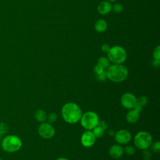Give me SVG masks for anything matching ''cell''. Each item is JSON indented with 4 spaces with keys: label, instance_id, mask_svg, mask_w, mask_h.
Instances as JSON below:
<instances>
[{
    "label": "cell",
    "instance_id": "1",
    "mask_svg": "<svg viewBox=\"0 0 160 160\" xmlns=\"http://www.w3.org/2000/svg\"><path fill=\"white\" fill-rule=\"evenodd\" d=\"M82 114L80 107L74 102H67L61 109L62 117L69 124H75L79 121Z\"/></svg>",
    "mask_w": 160,
    "mask_h": 160
},
{
    "label": "cell",
    "instance_id": "2",
    "mask_svg": "<svg viewBox=\"0 0 160 160\" xmlns=\"http://www.w3.org/2000/svg\"><path fill=\"white\" fill-rule=\"evenodd\" d=\"M107 79L114 82H121L126 80L128 76V70L122 64H113L106 71Z\"/></svg>",
    "mask_w": 160,
    "mask_h": 160
},
{
    "label": "cell",
    "instance_id": "3",
    "mask_svg": "<svg viewBox=\"0 0 160 160\" xmlns=\"http://www.w3.org/2000/svg\"><path fill=\"white\" fill-rule=\"evenodd\" d=\"M108 53V58L113 64H122L127 58L126 50L120 46H114L110 48Z\"/></svg>",
    "mask_w": 160,
    "mask_h": 160
},
{
    "label": "cell",
    "instance_id": "4",
    "mask_svg": "<svg viewBox=\"0 0 160 160\" xmlns=\"http://www.w3.org/2000/svg\"><path fill=\"white\" fill-rule=\"evenodd\" d=\"M152 142V136L147 131L138 132L134 138V144L139 149L144 150L148 149Z\"/></svg>",
    "mask_w": 160,
    "mask_h": 160
},
{
    "label": "cell",
    "instance_id": "5",
    "mask_svg": "<svg viewBox=\"0 0 160 160\" xmlns=\"http://www.w3.org/2000/svg\"><path fill=\"white\" fill-rule=\"evenodd\" d=\"M99 121L98 114L94 111H87L82 114L80 122L82 127L88 131H91L98 125Z\"/></svg>",
    "mask_w": 160,
    "mask_h": 160
},
{
    "label": "cell",
    "instance_id": "6",
    "mask_svg": "<svg viewBox=\"0 0 160 160\" xmlns=\"http://www.w3.org/2000/svg\"><path fill=\"white\" fill-rule=\"evenodd\" d=\"M1 145L3 150L8 152H12L21 148L22 141L19 137L14 135H9L3 139Z\"/></svg>",
    "mask_w": 160,
    "mask_h": 160
},
{
    "label": "cell",
    "instance_id": "7",
    "mask_svg": "<svg viewBox=\"0 0 160 160\" xmlns=\"http://www.w3.org/2000/svg\"><path fill=\"white\" fill-rule=\"evenodd\" d=\"M38 134L44 139H51L55 134V129L51 124L49 122H43L39 126L38 129Z\"/></svg>",
    "mask_w": 160,
    "mask_h": 160
},
{
    "label": "cell",
    "instance_id": "8",
    "mask_svg": "<svg viewBox=\"0 0 160 160\" xmlns=\"http://www.w3.org/2000/svg\"><path fill=\"white\" fill-rule=\"evenodd\" d=\"M120 101L122 107L127 109H134L137 104V98L131 92L124 93Z\"/></svg>",
    "mask_w": 160,
    "mask_h": 160
},
{
    "label": "cell",
    "instance_id": "9",
    "mask_svg": "<svg viewBox=\"0 0 160 160\" xmlns=\"http://www.w3.org/2000/svg\"><path fill=\"white\" fill-rule=\"evenodd\" d=\"M114 139L119 144H126L132 139L131 132L126 129H120L114 134Z\"/></svg>",
    "mask_w": 160,
    "mask_h": 160
},
{
    "label": "cell",
    "instance_id": "10",
    "mask_svg": "<svg viewBox=\"0 0 160 160\" xmlns=\"http://www.w3.org/2000/svg\"><path fill=\"white\" fill-rule=\"evenodd\" d=\"M96 141V138L93 134L92 132L87 130L81 136V142L85 148L91 147Z\"/></svg>",
    "mask_w": 160,
    "mask_h": 160
},
{
    "label": "cell",
    "instance_id": "11",
    "mask_svg": "<svg viewBox=\"0 0 160 160\" xmlns=\"http://www.w3.org/2000/svg\"><path fill=\"white\" fill-rule=\"evenodd\" d=\"M109 154L112 158L118 159L123 155L124 149L119 144H114L109 148Z\"/></svg>",
    "mask_w": 160,
    "mask_h": 160
},
{
    "label": "cell",
    "instance_id": "12",
    "mask_svg": "<svg viewBox=\"0 0 160 160\" xmlns=\"http://www.w3.org/2000/svg\"><path fill=\"white\" fill-rule=\"evenodd\" d=\"M139 112L136 109H131L127 112L126 115V121L130 124H134L138 121L139 118Z\"/></svg>",
    "mask_w": 160,
    "mask_h": 160
},
{
    "label": "cell",
    "instance_id": "13",
    "mask_svg": "<svg viewBox=\"0 0 160 160\" xmlns=\"http://www.w3.org/2000/svg\"><path fill=\"white\" fill-rule=\"evenodd\" d=\"M112 10V6L109 2L104 1L98 6V11L102 15H105L110 12Z\"/></svg>",
    "mask_w": 160,
    "mask_h": 160
},
{
    "label": "cell",
    "instance_id": "14",
    "mask_svg": "<svg viewBox=\"0 0 160 160\" xmlns=\"http://www.w3.org/2000/svg\"><path fill=\"white\" fill-rule=\"evenodd\" d=\"M94 29L98 32H102L107 29V22L104 19H99L95 23Z\"/></svg>",
    "mask_w": 160,
    "mask_h": 160
},
{
    "label": "cell",
    "instance_id": "15",
    "mask_svg": "<svg viewBox=\"0 0 160 160\" xmlns=\"http://www.w3.org/2000/svg\"><path fill=\"white\" fill-rule=\"evenodd\" d=\"M34 118L35 119L39 122H45L47 118V114L46 112L41 109H37L34 114Z\"/></svg>",
    "mask_w": 160,
    "mask_h": 160
},
{
    "label": "cell",
    "instance_id": "16",
    "mask_svg": "<svg viewBox=\"0 0 160 160\" xmlns=\"http://www.w3.org/2000/svg\"><path fill=\"white\" fill-rule=\"evenodd\" d=\"M92 130V133L94 135L96 138H100L102 137L104 134V129H102L99 125L96 126Z\"/></svg>",
    "mask_w": 160,
    "mask_h": 160
},
{
    "label": "cell",
    "instance_id": "17",
    "mask_svg": "<svg viewBox=\"0 0 160 160\" xmlns=\"http://www.w3.org/2000/svg\"><path fill=\"white\" fill-rule=\"evenodd\" d=\"M109 62L110 61L108 58L106 57H101L98 59L97 64L101 66L104 69H107L110 66Z\"/></svg>",
    "mask_w": 160,
    "mask_h": 160
},
{
    "label": "cell",
    "instance_id": "18",
    "mask_svg": "<svg viewBox=\"0 0 160 160\" xmlns=\"http://www.w3.org/2000/svg\"><path fill=\"white\" fill-rule=\"evenodd\" d=\"M48 122L51 124L55 122L57 119V114L54 112H51L48 115H47V118H46Z\"/></svg>",
    "mask_w": 160,
    "mask_h": 160
},
{
    "label": "cell",
    "instance_id": "19",
    "mask_svg": "<svg viewBox=\"0 0 160 160\" xmlns=\"http://www.w3.org/2000/svg\"><path fill=\"white\" fill-rule=\"evenodd\" d=\"M124 149V152L128 155H132L134 154L136 150L135 148L132 146H126Z\"/></svg>",
    "mask_w": 160,
    "mask_h": 160
},
{
    "label": "cell",
    "instance_id": "20",
    "mask_svg": "<svg viewBox=\"0 0 160 160\" xmlns=\"http://www.w3.org/2000/svg\"><path fill=\"white\" fill-rule=\"evenodd\" d=\"M152 56L154 59L156 60H159L160 59V46H157L153 51L152 52Z\"/></svg>",
    "mask_w": 160,
    "mask_h": 160
},
{
    "label": "cell",
    "instance_id": "21",
    "mask_svg": "<svg viewBox=\"0 0 160 160\" xmlns=\"http://www.w3.org/2000/svg\"><path fill=\"white\" fill-rule=\"evenodd\" d=\"M137 103L141 104L144 107L148 103V98L145 96H141L137 98Z\"/></svg>",
    "mask_w": 160,
    "mask_h": 160
},
{
    "label": "cell",
    "instance_id": "22",
    "mask_svg": "<svg viewBox=\"0 0 160 160\" xmlns=\"http://www.w3.org/2000/svg\"><path fill=\"white\" fill-rule=\"evenodd\" d=\"M151 149L153 151V152L156 153H159L160 151V142L159 141H156L154 142H152L151 145Z\"/></svg>",
    "mask_w": 160,
    "mask_h": 160
},
{
    "label": "cell",
    "instance_id": "23",
    "mask_svg": "<svg viewBox=\"0 0 160 160\" xmlns=\"http://www.w3.org/2000/svg\"><path fill=\"white\" fill-rule=\"evenodd\" d=\"M112 10H113V11L116 13H119L122 11L123 7H122V4L117 3V4H114L113 6H112Z\"/></svg>",
    "mask_w": 160,
    "mask_h": 160
},
{
    "label": "cell",
    "instance_id": "24",
    "mask_svg": "<svg viewBox=\"0 0 160 160\" xmlns=\"http://www.w3.org/2000/svg\"><path fill=\"white\" fill-rule=\"evenodd\" d=\"M151 152L148 149L143 150L142 158L144 160H149L151 158Z\"/></svg>",
    "mask_w": 160,
    "mask_h": 160
},
{
    "label": "cell",
    "instance_id": "25",
    "mask_svg": "<svg viewBox=\"0 0 160 160\" xmlns=\"http://www.w3.org/2000/svg\"><path fill=\"white\" fill-rule=\"evenodd\" d=\"M96 78L99 81H104L106 79H107L106 77V71H104L103 72H102L101 73L98 74H96Z\"/></svg>",
    "mask_w": 160,
    "mask_h": 160
},
{
    "label": "cell",
    "instance_id": "26",
    "mask_svg": "<svg viewBox=\"0 0 160 160\" xmlns=\"http://www.w3.org/2000/svg\"><path fill=\"white\" fill-rule=\"evenodd\" d=\"M94 71L96 74H99V73H101L102 72H103L104 71V69L101 66L97 64L94 68Z\"/></svg>",
    "mask_w": 160,
    "mask_h": 160
},
{
    "label": "cell",
    "instance_id": "27",
    "mask_svg": "<svg viewBox=\"0 0 160 160\" xmlns=\"http://www.w3.org/2000/svg\"><path fill=\"white\" fill-rule=\"evenodd\" d=\"M110 46L108 44H103L101 46V50L104 52H108L110 49Z\"/></svg>",
    "mask_w": 160,
    "mask_h": 160
},
{
    "label": "cell",
    "instance_id": "28",
    "mask_svg": "<svg viewBox=\"0 0 160 160\" xmlns=\"http://www.w3.org/2000/svg\"><path fill=\"white\" fill-rule=\"evenodd\" d=\"M98 125L99 126H101L102 129H104V130L107 129L108 128V124H106V122L104 121H99V123H98Z\"/></svg>",
    "mask_w": 160,
    "mask_h": 160
},
{
    "label": "cell",
    "instance_id": "29",
    "mask_svg": "<svg viewBox=\"0 0 160 160\" xmlns=\"http://www.w3.org/2000/svg\"><path fill=\"white\" fill-rule=\"evenodd\" d=\"M152 64L153 66H154V67H158V66H159V60L154 59Z\"/></svg>",
    "mask_w": 160,
    "mask_h": 160
},
{
    "label": "cell",
    "instance_id": "30",
    "mask_svg": "<svg viewBox=\"0 0 160 160\" xmlns=\"http://www.w3.org/2000/svg\"><path fill=\"white\" fill-rule=\"evenodd\" d=\"M56 160H69V159H68L66 158H62V157H61V158H58Z\"/></svg>",
    "mask_w": 160,
    "mask_h": 160
},
{
    "label": "cell",
    "instance_id": "31",
    "mask_svg": "<svg viewBox=\"0 0 160 160\" xmlns=\"http://www.w3.org/2000/svg\"><path fill=\"white\" fill-rule=\"evenodd\" d=\"M109 132H111V134H109V135H111V136L114 135V134H115L112 130H109V131H108V133H109Z\"/></svg>",
    "mask_w": 160,
    "mask_h": 160
},
{
    "label": "cell",
    "instance_id": "32",
    "mask_svg": "<svg viewBox=\"0 0 160 160\" xmlns=\"http://www.w3.org/2000/svg\"><path fill=\"white\" fill-rule=\"evenodd\" d=\"M108 1H112H112H116V0H108Z\"/></svg>",
    "mask_w": 160,
    "mask_h": 160
},
{
    "label": "cell",
    "instance_id": "33",
    "mask_svg": "<svg viewBox=\"0 0 160 160\" xmlns=\"http://www.w3.org/2000/svg\"><path fill=\"white\" fill-rule=\"evenodd\" d=\"M0 160H2V159H0Z\"/></svg>",
    "mask_w": 160,
    "mask_h": 160
}]
</instances>
